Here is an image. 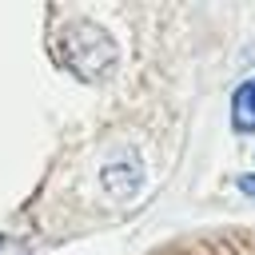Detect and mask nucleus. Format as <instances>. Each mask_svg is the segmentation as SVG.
Returning <instances> with one entry per match:
<instances>
[{
  "mask_svg": "<svg viewBox=\"0 0 255 255\" xmlns=\"http://www.w3.org/2000/svg\"><path fill=\"white\" fill-rule=\"evenodd\" d=\"M231 128L239 135H251L255 131V76L243 80L231 96Z\"/></svg>",
  "mask_w": 255,
  "mask_h": 255,
  "instance_id": "obj_1",
  "label": "nucleus"
},
{
  "mask_svg": "<svg viewBox=\"0 0 255 255\" xmlns=\"http://www.w3.org/2000/svg\"><path fill=\"white\" fill-rule=\"evenodd\" d=\"M239 191H243V195H251V199H255V175H243V179H239Z\"/></svg>",
  "mask_w": 255,
  "mask_h": 255,
  "instance_id": "obj_2",
  "label": "nucleus"
}]
</instances>
